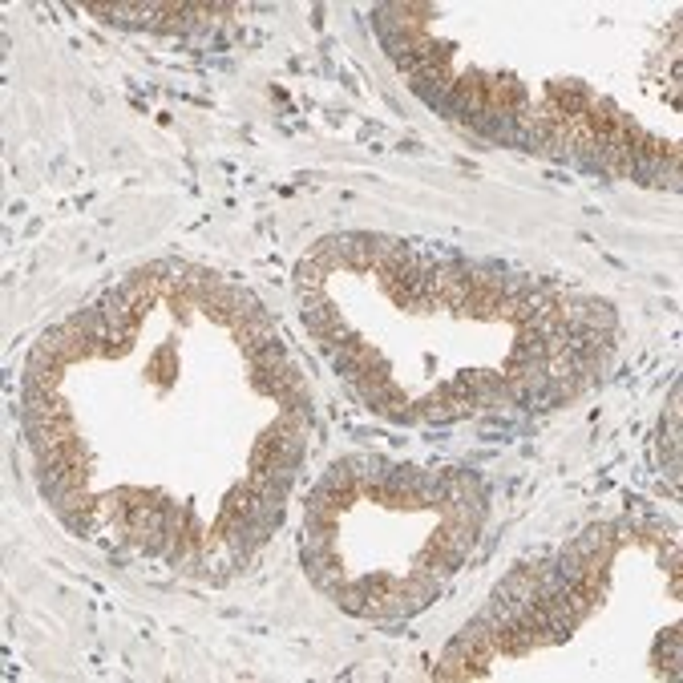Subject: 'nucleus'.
Segmentation results:
<instances>
[{
	"label": "nucleus",
	"instance_id": "nucleus-2",
	"mask_svg": "<svg viewBox=\"0 0 683 683\" xmlns=\"http://www.w3.org/2000/svg\"><path fill=\"white\" fill-rule=\"evenodd\" d=\"M235 332V340L243 344V348H255V344H275L279 340V324H275V316L271 312H251L239 328H231Z\"/></svg>",
	"mask_w": 683,
	"mask_h": 683
},
{
	"label": "nucleus",
	"instance_id": "nucleus-3",
	"mask_svg": "<svg viewBox=\"0 0 683 683\" xmlns=\"http://www.w3.org/2000/svg\"><path fill=\"white\" fill-rule=\"evenodd\" d=\"M243 352H247L251 372H267V368H283L287 364V352H283L279 340L275 344H255V348H243Z\"/></svg>",
	"mask_w": 683,
	"mask_h": 683
},
{
	"label": "nucleus",
	"instance_id": "nucleus-1",
	"mask_svg": "<svg viewBox=\"0 0 683 683\" xmlns=\"http://www.w3.org/2000/svg\"><path fill=\"white\" fill-rule=\"evenodd\" d=\"M546 102H550L562 118H587V110H591V102H595V93L582 85V81H554V85L546 89Z\"/></svg>",
	"mask_w": 683,
	"mask_h": 683
}]
</instances>
